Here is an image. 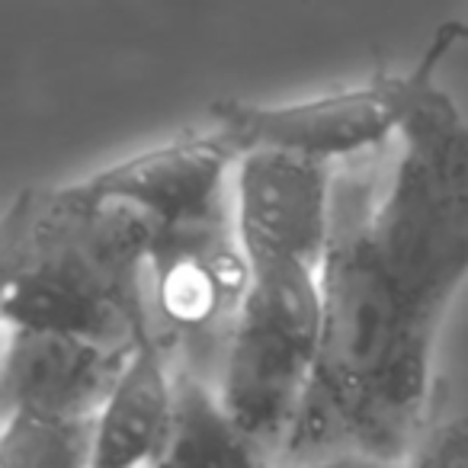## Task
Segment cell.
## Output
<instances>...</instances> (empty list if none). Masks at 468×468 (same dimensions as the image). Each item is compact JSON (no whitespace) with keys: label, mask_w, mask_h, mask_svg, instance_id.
I'll use <instances>...</instances> for the list:
<instances>
[{"label":"cell","mask_w":468,"mask_h":468,"mask_svg":"<svg viewBox=\"0 0 468 468\" xmlns=\"http://www.w3.org/2000/svg\"><path fill=\"white\" fill-rule=\"evenodd\" d=\"M331 186V164L282 151L241 154L231 180V212L248 261H292L321 270Z\"/></svg>","instance_id":"6"},{"label":"cell","mask_w":468,"mask_h":468,"mask_svg":"<svg viewBox=\"0 0 468 468\" xmlns=\"http://www.w3.org/2000/svg\"><path fill=\"white\" fill-rule=\"evenodd\" d=\"M157 225L84 183L23 189L0 228L4 324L135 350Z\"/></svg>","instance_id":"2"},{"label":"cell","mask_w":468,"mask_h":468,"mask_svg":"<svg viewBox=\"0 0 468 468\" xmlns=\"http://www.w3.org/2000/svg\"><path fill=\"white\" fill-rule=\"evenodd\" d=\"M398 468H468V420H442L427 427Z\"/></svg>","instance_id":"12"},{"label":"cell","mask_w":468,"mask_h":468,"mask_svg":"<svg viewBox=\"0 0 468 468\" xmlns=\"http://www.w3.org/2000/svg\"><path fill=\"white\" fill-rule=\"evenodd\" d=\"M455 36L408 74L388 138L334 164L314 385L359 452L385 462L408 459L427 430L436 340L468 280V119L433 84Z\"/></svg>","instance_id":"1"},{"label":"cell","mask_w":468,"mask_h":468,"mask_svg":"<svg viewBox=\"0 0 468 468\" xmlns=\"http://www.w3.org/2000/svg\"><path fill=\"white\" fill-rule=\"evenodd\" d=\"M238 161L241 148L215 125L202 135L125 157L80 183L100 199L132 206L154 218L157 228H170L228 212Z\"/></svg>","instance_id":"8"},{"label":"cell","mask_w":468,"mask_h":468,"mask_svg":"<svg viewBox=\"0 0 468 468\" xmlns=\"http://www.w3.org/2000/svg\"><path fill=\"white\" fill-rule=\"evenodd\" d=\"M250 276L248 305L212 388L276 465L318 369L321 280L314 267L292 261H254Z\"/></svg>","instance_id":"3"},{"label":"cell","mask_w":468,"mask_h":468,"mask_svg":"<svg viewBox=\"0 0 468 468\" xmlns=\"http://www.w3.org/2000/svg\"><path fill=\"white\" fill-rule=\"evenodd\" d=\"M408 74H382L363 87L289 106L221 100L212 106V119L241 154L282 151L334 167L388 138L408 103Z\"/></svg>","instance_id":"5"},{"label":"cell","mask_w":468,"mask_h":468,"mask_svg":"<svg viewBox=\"0 0 468 468\" xmlns=\"http://www.w3.org/2000/svg\"><path fill=\"white\" fill-rule=\"evenodd\" d=\"M0 468H93V420L4 417Z\"/></svg>","instance_id":"11"},{"label":"cell","mask_w":468,"mask_h":468,"mask_svg":"<svg viewBox=\"0 0 468 468\" xmlns=\"http://www.w3.org/2000/svg\"><path fill=\"white\" fill-rule=\"evenodd\" d=\"M398 465H401V462H385L369 452H350V455H340V459L321 462V465H312V468H398Z\"/></svg>","instance_id":"13"},{"label":"cell","mask_w":468,"mask_h":468,"mask_svg":"<svg viewBox=\"0 0 468 468\" xmlns=\"http://www.w3.org/2000/svg\"><path fill=\"white\" fill-rule=\"evenodd\" d=\"M151 468H276L273 459L238 427L215 388L174 372V410Z\"/></svg>","instance_id":"10"},{"label":"cell","mask_w":468,"mask_h":468,"mask_svg":"<svg viewBox=\"0 0 468 468\" xmlns=\"http://www.w3.org/2000/svg\"><path fill=\"white\" fill-rule=\"evenodd\" d=\"M174 410V369L148 334L93 420V468H151Z\"/></svg>","instance_id":"9"},{"label":"cell","mask_w":468,"mask_h":468,"mask_svg":"<svg viewBox=\"0 0 468 468\" xmlns=\"http://www.w3.org/2000/svg\"><path fill=\"white\" fill-rule=\"evenodd\" d=\"M132 353L65 331L4 324L0 408L4 417L36 414L97 420Z\"/></svg>","instance_id":"7"},{"label":"cell","mask_w":468,"mask_h":468,"mask_svg":"<svg viewBox=\"0 0 468 468\" xmlns=\"http://www.w3.org/2000/svg\"><path fill=\"white\" fill-rule=\"evenodd\" d=\"M250 280L231 208L157 228L144 267V334L170 369L215 382Z\"/></svg>","instance_id":"4"}]
</instances>
